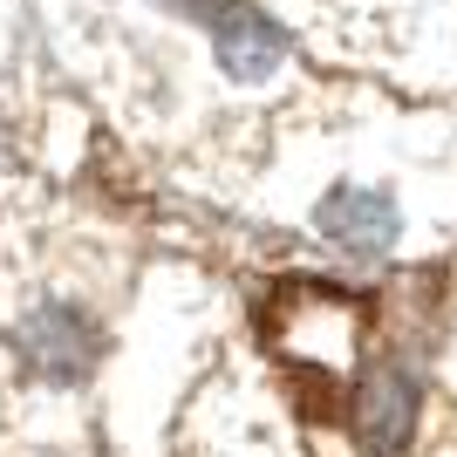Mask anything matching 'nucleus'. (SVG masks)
I'll return each instance as SVG.
<instances>
[{
  "label": "nucleus",
  "mask_w": 457,
  "mask_h": 457,
  "mask_svg": "<svg viewBox=\"0 0 457 457\" xmlns=\"http://www.w3.org/2000/svg\"><path fill=\"white\" fill-rule=\"evenodd\" d=\"M403 164H335L301 198V232L348 267H389L430 246V212L417 205Z\"/></svg>",
  "instance_id": "nucleus-1"
},
{
  "label": "nucleus",
  "mask_w": 457,
  "mask_h": 457,
  "mask_svg": "<svg viewBox=\"0 0 457 457\" xmlns=\"http://www.w3.org/2000/svg\"><path fill=\"white\" fill-rule=\"evenodd\" d=\"M7 342L28 362V376L55 396H76L103 376L110 362V307L103 294L62 280V273H35L28 287H7Z\"/></svg>",
  "instance_id": "nucleus-2"
},
{
  "label": "nucleus",
  "mask_w": 457,
  "mask_h": 457,
  "mask_svg": "<svg viewBox=\"0 0 457 457\" xmlns=\"http://www.w3.org/2000/svg\"><path fill=\"white\" fill-rule=\"evenodd\" d=\"M151 7H157V0H151Z\"/></svg>",
  "instance_id": "nucleus-3"
}]
</instances>
